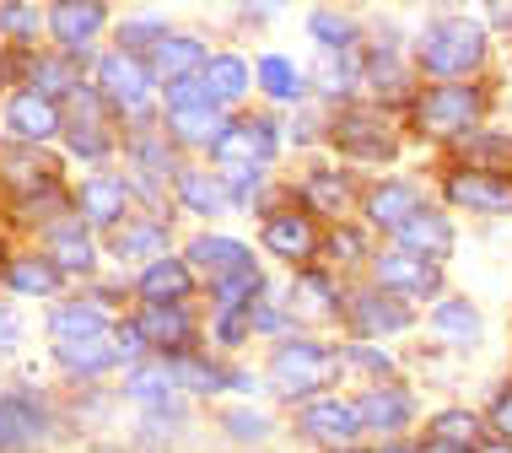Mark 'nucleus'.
I'll return each mask as SVG.
<instances>
[{
	"label": "nucleus",
	"mask_w": 512,
	"mask_h": 453,
	"mask_svg": "<svg viewBox=\"0 0 512 453\" xmlns=\"http://www.w3.org/2000/svg\"><path fill=\"white\" fill-rule=\"evenodd\" d=\"M168 33H173L168 17H124V22H119V49H124V54H141V60H146V54L157 49Z\"/></svg>",
	"instance_id": "c9c22d12"
},
{
	"label": "nucleus",
	"mask_w": 512,
	"mask_h": 453,
	"mask_svg": "<svg viewBox=\"0 0 512 453\" xmlns=\"http://www.w3.org/2000/svg\"><path fill=\"white\" fill-rule=\"evenodd\" d=\"M426 453H469V448H448V443H432Z\"/></svg>",
	"instance_id": "8fccbe9b"
},
{
	"label": "nucleus",
	"mask_w": 512,
	"mask_h": 453,
	"mask_svg": "<svg viewBox=\"0 0 512 453\" xmlns=\"http://www.w3.org/2000/svg\"><path fill=\"white\" fill-rule=\"evenodd\" d=\"M189 292H195V270L178 254H162V259H151L146 270H135V297H141V308H184Z\"/></svg>",
	"instance_id": "f8f14e48"
},
{
	"label": "nucleus",
	"mask_w": 512,
	"mask_h": 453,
	"mask_svg": "<svg viewBox=\"0 0 512 453\" xmlns=\"http://www.w3.org/2000/svg\"><path fill=\"white\" fill-rule=\"evenodd\" d=\"M17 346H22V313L11 308V302H0V362H6Z\"/></svg>",
	"instance_id": "c03bdc74"
},
{
	"label": "nucleus",
	"mask_w": 512,
	"mask_h": 453,
	"mask_svg": "<svg viewBox=\"0 0 512 453\" xmlns=\"http://www.w3.org/2000/svg\"><path fill=\"white\" fill-rule=\"evenodd\" d=\"M124 400H135L141 410L178 400V383H173V373H168V362H162V356H151V362L130 367V373H124Z\"/></svg>",
	"instance_id": "c85d7f7f"
},
{
	"label": "nucleus",
	"mask_w": 512,
	"mask_h": 453,
	"mask_svg": "<svg viewBox=\"0 0 512 453\" xmlns=\"http://www.w3.org/2000/svg\"><path fill=\"white\" fill-rule=\"evenodd\" d=\"M491 22L496 27H512V6H491Z\"/></svg>",
	"instance_id": "09e8293b"
},
{
	"label": "nucleus",
	"mask_w": 512,
	"mask_h": 453,
	"mask_svg": "<svg viewBox=\"0 0 512 453\" xmlns=\"http://www.w3.org/2000/svg\"><path fill=\"white\" fill-rule=\"evenodd\" d=\"M0 119H6V135L17 146H38V151H44L49 141H60V135H65V108L54 98H44V92H33V87H11Z\"/></svg>",
	"instance_id": "20e7f679"
},
{
	"label": "nucleus",
	"mask_w": 512,
	"mask_h": 453,
	"mask_svg": "<svg viewBox=\"0 0 512 453\" xmlns=\"http://www.w3.org/2000/svg\"><path fill=\"white\" fill-rule=\"evenodd\" d=\"M335 146H345L351 157H372V162H383V157H394V135L389 125H383L378 114H340V125H335Z\"/></svg>",
	"instance_id": "aec40b11"
},
{
	"label": "nucleus",
	"mask_w": 512,
	"mask_h": 453,
	"mask_svg": "<svg viewBox=\"0 0 512 453\" xmlns=\"http://www.w3.org/2000/svg\"><path fill=\"white\" fill-rule=\"evenodd\" d=\"M168 362V373L178 383V394H195V400H211V394L227 389V373H221L216 362H205V356H162Z\"/></svg>",
	"instance_id": "c756f323"
},
{
	"label": "nucleus",
	"mask_w": 512,
	"mask_h": 453,
	"mask_svg": "<svg viewBox=\"0 0 512 453\" xmlns=\"http://www.w3.org/2000/svg\"><path fill=\"white\" fill-rule=\"evenodd\" d=\"M335 453H356V448H335Z\"/></svg>",
	"instance_id": "5fc2aeb1"
},
{
	"label": "nucleus",
	"mask_w": 512,
	"mask_h": 453,
	"mask_svg": "<svg viewBox=\"0 0 512 453\" xmlns=\"http://www.w3.org/2000/svg\"><path fill=\"white\" fill-rule=\"evenodd\" d=\"M232 119L221 114V108H189V114H162V135H168L173 146H216L221 135H227Z\"/></svg>",
	"instance_id": "5701e85b"
},
{
	"label": "nucleus",
	"mask_w": 512,
	"mask_h": 453,
	"mask_svg": "<svg viewBox=\"0 0 512 453\" xmlns=\"http://www.w3.org/2000/svg\"><path fill=\"white\" fill-rule=\"evenodd\" d=\"M248 324H254L259 335H281V329H292V319H286L275 302H254V308H248Z\"/></svg>",
	"instance_id": "37998d69"
},
{
	"label": "nucleus",
	"mask_w": 512,
	"mask_h": 453,
	"mask_svg": "<svg viewBox=\"0 0 512 453\" xmlns=\"http://www.w3.org/2000/svg\"><path fill=\"white\" fill-rule=\"evenodd\" d=\"M211 335L221 340V346H238L243 335H254V324H248V313H216Z\"/></svg>",
	"instance_id": "79ce46f5"
},
{
	"label": "nucleus",
	"mask_w": 512,
	"mask_h": 453,
	"mask_svg": "<svg viewBox=\"0 0 512 453\" xmlns=\"http://www.w3.org/2000/svg\"><path fill=\"white\" fill-rule=\"evenodd\" d=\"M480 92L475 87H459V81H448V87L426 92L421 103H415V125H421L432 141H459V135L480 119Z\"/></svg>",
	"instance_id": "423d86ee"
},
{
	"label": "nucleus",
	"mask_w": 512,
	"mask_h": 453,
	"mask_svg": "<svg viewBox=\"0 0 512 453\" xmlns=\"http://www.w3.org/2000/svg\"><path fill=\"white\" fill-rule=\"evenodd\" d=\"M308 27H313V38H324V44H329V54H345V44L356 38V22L335 17V11H313Z\"/></svg>",
	"instance_id": "a19ab883"
},
{
	"label": "nucleus",
	"mask_w": 512,
	"mask_h": 453,
	"mask_svg": "<svg viewBox=\"0 0 512 453\" xmlns=\"http://www.w3.org/2000/svg\"><path fill=\"white\" fill-rule=\"evenodd\" d=\"M308 200H318L324 211H340V205H345V189H335V178H329V173H313V178H308Z\"/></svg>",
	"instance_id": "a18cd8bd"
},
{
	"label": "nucleus",
	"mask_w": 512,
	"mask_h": 453,
	"mask_svg": "<svg viewBox=\"0 0 512 453\" xmlns=\"http://www.w3.org/2000/svg\"><path fill=\"white\" fill-rule=\"evenodd\" d=\"M297 427L308 432L313 443L345 448L356 432H362V405H351V400H308L297 410Z\"/></svg>",
	"instance_id": "4468645a"
},
{
	"label": "nucleus",
	"mask_w": 512,
	"mask_h": 453,
	"mask_svg": "<svg viewBox=\"0 0 512 453\" xmlns=\"http://www.w3.org/2000/svg\"><path fill=\"white\" fill-rule=\"evenodd\" d=\"M38 254H44V259H49L54 270H60L65 281H71V276L87 281L92 270H98V243H92V232L76 222V211L44 227V249H38Z\"/></svg>",
	"instance_id": "1a4fd4ad"
},
{
	"label": "nucleus",
	"mask_w": 512,
	"mask_h": 453,
	"mask_svg": "<svg viewBox=\"0 0 512 453\" xmlns=\"http://www.w3.org/2000/svg\"><path fill=\"white\" fill-rule=\"evenodd\" d=\"M351 329L356 335H394V329H410V308L399 297L362 292L351 302Z\"/></svg>",
	"instance_id": "393cba45"
},
{
	"label": "nucleus",
	"mask_w": 512,
	"mask_h": 453,
	"mask_svg": "<svg viewBox=\"0 0 512 453\" xmlns=\"http://www.w3.org/2000/svg\"><path fill=\"white\" fill-rule=\"evenodd\" d=\"M200 81H205V92H211V103L216 108H232V103H243V92H248V65H243V54H227V49H211V60L200 65Z\"/></svg>",
	"instance_id": "4be33fe9"
},
{
	"label": "nucleus",
	"mask_w": 512,
	"mask_h": 453,
	"mask_svg": "<svg viewBox=\"0 0 512 453\" xmlns=\"http://www.w3.org/2000/svg\"><path fill=\"white\" fill-rule=\"evenodd\" d=\"M378 286L383 292H410V297H437V286H442V270H432L426 259H415L405 249H394V254H383L378 259Z\"/></svg>",
	"instance_id": "6ab92c4d"
},
{
	"label": "nucleus",
	"mask_w": 512,
	"mask_h": 453,
	"mask_svg": "<svg viewBox=\"0 0 512 453\" xmlns=\"http://www.w3.org/2000/svg\"><path fill=\"white\" fill-rule=\"evenodd\" d=\"M38 33H49L44 11L27 6V0H0V38H11V44H33Z\"/></svg>",
	"instance_id": "f704fd0d"
},
{
	"label": "nucleus",
	"mask_w": 512,
	"mask_h": 453,
	"mask_svg": "<svg viewBox=\"0 0 512 453\" xmlns=\"http://www.w3.org/2000/svg\"><path fill=\"white\" fill-rule=\"evenodd\" d=\"M491 427H496V432H502V437H512V389H507V394H502V400H496V405H491Z\"/></svg>",
	"instance_id": "de8ad7c7"
},
{
	"label": "nucleus",
	"mask_w": 512,
	"mask_h": 453,
	"mask_svg": "<svg viewBox=\"0 0 512 453\" xmlns=\"http://www.w3.org/2000/svg\"><path fill=\"white\" fill-rule=\"evenodd\" d=\"M399 249L415 254V259H442L453 249V227H448V216H437V211H415L405 227H399Z\"/></svg>",
	"instance_id": "b1692460"
},
{
	"label": "nucleus",
	"mask_w": 512,
	"mask_h": 453,
	"mask_svg": "<svg viewBox=\"0 0 512 453\" xmlns=\"http://www.w3.org/2000/svg\"><path fill=\"white\" fill-rule=\"evenodd\" d=\"M421 71L442 76V87H448L453 76L475 71L480 60H486V33H480L469 17H442L432 27H421Z\"/></svg>",
	"instance_id": "f257e3e1"
},
{
	"label": "nucleus",
	"mask_w": 512,
	"mask_h": 453,
	"mask_svg": "<svg viewBox=\"0 0 512 453\" xmlns=\"http://www.w3.org/2000/svg\"><path fill=\"white\" fill-rule=\"evenodd\" d=\"M44 17H49V38L60 44V54H87L108 33L103 0H60V6H44Z\"/></svg>",
	"instance_id": "6e6552de"
},
{
	"label": "nucleus",
	"mask_w": 512,
	"mask_h": 453,
	"mask_svg": "<svg viewBox=\"0 0 512 453\" xmlns=\"http://www.w3.org/2000/svg\"><path fill=\"white\" fill-rule=\"evenodd\" d=\"M6 292L49 302V297H60V292H65V276L49 265L44 254H22V259H11V270H6Z\"/></svg>",
	"instance_id": "a878e982"
},
{
	"label": "nucleus",
	"mask_w": 512,
	"mask_h": 453,
	"mask_svg": "<svg viewBox=\"0 0 512 453\" xmlns=\"http://www.w3.org/2000/svg\"><path fill=\"white\" fill-rule=\"evenodd\" d=\"M340 373V356L318 340H286L281 351L270 356V389L286 394V400H308V394L329 389Z\"/></svg>",
	"instance_id": "7ed1b4c3"
},
{
	"label": "nucleus",
	"mask_w": 512,
	"mask_h": 453,
	"mask_svg": "<svg viewBox=\"0 0 512 453\" xmlns=\"http://www.w3.org/2000/svg\"><path fill=\"white\" fill-rule=\"evenodd\" d=\"M432 443H448V448L480 443V416L475 410H442V416L432 421Z\"/></svg>",
	"instance_id": "e433bc0d"
},
{
	"label": "nucleus",
	"mask_w": 512,
	"mask_h": 453,
	"mask_svg": "<svg viewBox=\"0 0 512 453\" xmlns=\"http://www.w3.org/2000/svg\"><path fill=\"white\" fill-rule=\"evenodd\" d=\"M448 200L469 205V211H512V184H507L502 173L464 168V173H453V184H448Z\"/></svg>",
	"instance_id": "412c9836"
},
{
	"label": "nucleus",
	"mask_w": 512,
	"mask_h": 453,
	"mask_svg": "<svg viewBox=\"0 0 512 453\" xmlns=\"http://www.w3.org/2000/svg\"><path fill=\"white\" fill-rule=\"evenodd\" d=\"M49 427L44 394H0V453H38L49 443Z\"/></svg>",
	"instance_id": "0eeeda50"
},
{
	"label": "nucleus",
	"mask_w": 512,
	"mask_h": 453,
	"mask_svg": "<svg viewBox=\"0 0 512 453\" xmlns=\"http://www.w3.org/2000/svg\"><path fill=\"white\" fill-rule=\"evenodd\" d=\"M65 151H71L76 162H108L119 146V114L98 98V87H81L71 103H65Z\"/></svg>",
	"instance_id": "f03ea898"
},
{
	"label": "nucleus",
	"mask_w": 512,
	"mask_h": 453,
	"mask_svg": "<svg viewBox=\"0 0 512 453\" xmlns=\"http://www.w3.org/2000/svg\"><path fill=\"white\" fill-rule=\"evenodd\" d=\"M184 265H189V270H205L211 281H221V276H238V270H254V254H248L238 238L200 232V238L184 249Z\"/></svg>",
	"instance_id": "f3484780"
},
{
	"label": "nucleus",
	"mask_w": 512,
	"mask_h": 453,
	"mask_svg": "<svg viewBox=\"0 0 512 453\" xmlns=\"http://www.w3.org/2000/svg\"><path fill=\"white\" fill-rule=\"evenodd\" d=\"M54 367L76 383H92L103 373H119L124 356H119V340L103 335V340H81V346H54Z\"/></svg>",
	"instance_id": "a211bd4d"
},
{
	"label": "nucleus",
	"mask_w": 512,
	"mask_h": 453,
	"mask_svg": "<svg viewBox=\"0 0 512 453\" xmlns=\"http://www.w3.org/2000/svg\"><path fill=\"white\" fill-rule=\"evenodd\" d=\"M265 249L270 254H281V259H308L313 249H318V232H313V222L308 216H297V211H281V216H270L265 222Z\"/></svg>",
	"instance_id": "bb28decb"
},
{
	"label": "nucleus",
	"mask_w": 512,
	"mask_h": 453,
	"mask_svg": "<svg viewBox=\"0 0 512 453\" xmlns=\"http://www.w3.org/2000/svg\"><path fill=\"white\" fill-rule=\"evenodd\" d=\"M410 416H415V405H410L405 389H372V394H362V427L399 432Z\"/></svg>",
	"instance_id": "473e14b6"
},
{
	"label": "nucleus",
	"mask_w": 512,
	"mask_h": 453,
	"mask_svg": "<svg viewBox=\"0 0 512 453\" xmlns=\"http://www.w3.org/2000/svg\"><path fill=\"white\" fill-rule=\"evenodd\" d=\"M480 453H512V443H486V448H480Z\"/></svg>",
	"instance_id": "3c124183"
},
{
	"label": "nucleus",
	"mask_w": 512,
	"mask_h": 453,
	"mask_svg": "<svg viewBox=\"0 0 512 453\" xmlns=\"http://www.w3.org/2000/svg\"><path fill=\"white\" fill-rule=\"evenodd\" d=\"M6 270H11V259H6V254H0V286H6Z\"/></svg>",
	"instance_id": "864d4df0"
},
{
	"label": "nucleus",
	"mask_w": 512,
	"mask_h": 453,
	"mask_svg": "<svg viewBox=\"0 0 512 453\" xmlns=\"http://www.w3.org/2000/svg\"><path fill=\"white\" fill-rule=\"evenodd\" d=\"M415 211H421V189H415L410 178H394V184H378V189L367 195V216H372L378 227H394V232H399V227H405Z\"/></svg>",
	"instance_id": "cd10ccee"
},
{
	"label": "nucleus",
	"mask_w": 512,
	"mask_h": 453,
	"mask_svg": "<svg viewBox=\"0 0 512 453\" xmlns=\"http://www.w3.org/2000/svg\"><path fill=\"white\" fill-rule=\"evenodd\" d=\"M221 432L238 437V443H259V437H270V421L248 405H232V410H221Z\"/></svg>",
	"instance_id": "58836bf2"
},
{
	"label": "nucleus",
	"mask_w": 512,
	"mask_h": 453,
	"mask_svg": "<svg viewBox=\"0 0 512 453\" xmlns=\"http://www.w3.org/2000/svg\"><path fill=\"white\" fill-rule=\"evenodd\" d=\"M345 356H351V362L356 367H367V373H389V351H372V346H351V351H345Z\"/></svg>",
	"instance_id": "49530a36"
},
{
	"label": "nucleus",
	"mask_w": 512,
	"mask_h": 453,
	"mask_svg": "<svg viewBox=\"0 0 512 453\" xmlns=\"http://www.w3.org/2000/svg\"><path fill=\"white\" fill-rule=\"evenodd\" d=\"M108 254L119 259V265H151V259L173 254V227L162 222V216H130L124 227L108 232Z\"/></svg>",
	"instance_id": "9b49d317"
},
{
	"label": "nucleus",
	"mask_w": 512,
	"mask_h": 453,
	"mask_svg": "<svg viewBox=\"0 0 512 453\" xmlns=\"http://www.w3.org/2000/svg\"><path fill=\"white\" fill-rule=\"evenodd\" d=\"M205 60H211V49H205L195 33H168L157 49L146 54V65H151V76H157V87H168V81H184V76H200Z\"/></svg>",
	"instance_id": "dca6fc26"
},
{
	"label": "nucleus",
	"mask_w": 512,
	"mask_h": 453,
	"mask_svg": "<svg viewBox=\"0 0 512 453\" xmlns=\"http://www.w3.org/2000/svg\"><path fill=\"white\" fill-rule=\"evenodd\" d=\"M130 184H124L119 173H92V178H81V184L71 189V211H76V222L87 227V232H114L130 222Z\"/></svg>",
	"instance_id": "39448f33"
},
{
	"label": "nucleus",
	"mask_w": 512,
	"mask_h": 453,
	"mask_svg": "<svg viewBox=\"0 0 512 453\" xmlns=\"http://www.w3.org/2000/svg\"><path fill=\"white\" fill-rule=\"evenodd\" d=\"M292 302H297V313H308V319H340V292H335V281H329L324 270H302L297 286H292Z\"/></svg>",
	"instance_id": "2f4dec72"
},
{
	"label": "nucleus",
	"mask_w": 512,
	"mask_h": 453,
	"mask_svg": "<svg viewBox=\"0 0 512 453\" xmlns=\"http://www.w3.org/2000/svg\"><path fill=\"white\" fill-rule=\"evenodd\" d=\"M114 335V319L98 297H71L49 313V340L54 346H81V340H103Z\"/></svg>",
	"instance_id": "ddd939ff"
},
{
	"label": "nucleus",
	"mask_w": 512,
	"mask_h": 453,
	"mask_svg": "<svg viewBox=\"0 0 512 453\" xmlns=\"http://www.w3.org/2000/svg\"><path fill=\"white\" fill-rule=\"evenodd\" d=\"M351 81H356V54H324V65H318V87H324V98L351 92Z\"/></svg>",
	"instance_id": "ea45409f"
},
{
	"label": "nucleus",
	"mask_w": 512,
	"mask_h": 453,
	"mask_svg": "<svg viewBox=\"0 0 512 453\" xmlns=\"http://www.w3.org/2000/svg\"><path fill=\"white\" fill-rule=\"evenodd\" d=\"M254 81L275 103H302V76H297V65L286 60V54H265V60L254 65Z\"/></svg>",
	"instance_id": "72a5a7b5"
},
{
	"label": "nucleus",
	"mask_w": 512,
	"mask_h": 453,
	"mask_svg": "<svg viewBox=\"0 0 512 453\" xmlns=\"http://www.w3.org/2000/svg\"><path fill=\"white\" fill-rule=\"evenodd\" d=\"M216 168H265L275 157V125L270 119H232L227 135L211 146Z\"/></svg>",
	"instance_id": "9d476101"
},
{
	"label": "nucleus",
	"mask_w": 512,
	"mask_h": 453,
	"mask_svg": "<svg viewBox=\"0 0 512 453\" xmlns=\"http://www.w3.org/2000/svg\"><path fill=\"white\" fill-rule=\"evenodd\" d=\"M173 195L184 211H195V216H216L221 205H227V195H221V184L211 173H200V168H178L173 173Z\"/></svg>",
	"instance_id": "7c9ffc66"
},
{
	"label": "nucleus",
	"mask_w": 512,
	"mask_h": 453,
	"mask_svg": "<svg viewBox=\"0 0 512 453\" xmlns=\"http://www.w3.org/2000/svg\"><path fill=\"white\" fill-rule=\"evenodd\" d=\"M383 453H415L410 443H389V448H383Z\"/></svg>",
	"instance_id": "603ef678"
},
{
	"label": "nucleus",
	"mask_w": 512,
	"mask_h": 453,
	"mask_svg": "<svg viewBox=\"0 0 512 453\" xmlns=\"http://www.w3.org/2000/svg\"><path fill=\"white\" fill-rule=\"evenodd\" d=\"M432 324H437L448 340H475V335H480V313L469 308V302H442V308L432 313Z\"/></svg>",
	"instance_id": "4c0bfd02"
},
{
	"label": "nucleus",
	"mask_w": 512,
	"mask_h": 453,
	"mask_svg": "<svg viewBox=\"0 0 512 453\" xmlns=\"http://www.w3.org/2000/svg\"><path fill=\"white\" fill-rule=\"evenodd\" d=\"M135 329H141L151 356H189V346H195V319L184 308H141Z\"/></svg>",
	"instance_id": "2eb2a0df"
}]
</instances>
